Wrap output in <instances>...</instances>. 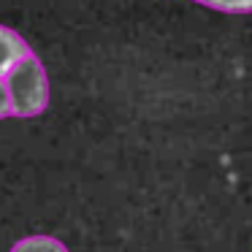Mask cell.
I'll return each instance as SVG.
<instances>
[{
	"label": "cell",
	"mask_w": 252,
	"mask_h": 252,
	"mask_svg": "<svg viewBox=\"0 0 252 252\" xmlns=\"http://www.w3.org/2000/svg\"><path fill=\"white\" fill-rule=\"evenodd\" d=\"M11 100V117H38L49 103V79L41 60L28 52L22 60L11 65V71L3 76Z\"/></svg>",
	"instance_id": "cell-1"
},
{
	"label": "cell",
	"mask_w": 252,
	"mask_h": 252,
	"mask_svg": "<svg viewBox=\"0 0 252 252\" xmlns=\"http://www.w3.org/2000/svg\"><path fill=\"white\" fill-rule=\"evenodd\" d=\"M30 52V46L25 44V38L11 28H3L0 25V79L11 71V65L17 60H22Z\"/></svg>",
	"instance_id": "cell-2"
},
{
	"label": "cell",
	"mask_w": 252,
	"mask_h": 252,
	"mask_svg": "<svg viewBox=\"0 0 252 252\" xmlns=\"http://www.w3.org/2000/svg\"><path fill=\"white\" fill-rule=\"evenodd\" d=\"M8 252H68V247L55 236H28L17 241Z\"/></svg>",
	"instance_id": "cell-3"
},
{
	"label": "cell",
	"mask_w": 252,
	"mask_h": 252,
	"mask_svg": "<svg viewBox=\"0 0 252 252\" xmlns=\"http://www.w3.org/2000/svg\"><path fill=\"white\" fill-rule=\"evenodd\" d=\"M222 14H252V0H192Z\"/></svg>",
	"instance_id": "cell-4"
},
{
	"label": "cell",
	"mask_w": 252,
	"mask_h": 252,
	"mask_svg": "<svg viewBox=\"0 0 252 252\" xmlns=\"http://www.w3.org/2000/svg\"><path fill=\"white\" fill-rule=\"evenodd\" d=\"M11 117V100H8V90H6V82L0 79V120Z\"/></svg>",
	"instance_id": "cell-5"
}]
</instances>
